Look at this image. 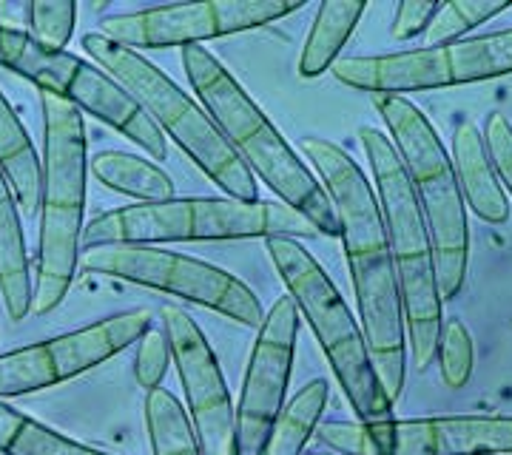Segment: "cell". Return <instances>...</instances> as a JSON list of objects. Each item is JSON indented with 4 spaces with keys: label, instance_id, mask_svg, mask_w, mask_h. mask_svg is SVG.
<instances>
[{
    "label": "cell",
    "instance_id": "obj_7",
    "mask_svg": "<svg viewBox=\"0 0 512 455\" xmlns=\"http://www.w3.org/2000/svg\"><path fill=\"white\" fill-rule=\"evenodd\" d=\"M265 251L271 256L279 279L285 282L288 296L299 310V319H305L313 330L356 419H390L393 401L384 393L382 379L373 367L362 325L350 313L345 296L333 285L328 271L296 239H265Z\"/></svg>",
    "mask_w": 512,
    "mask_h": 455
},
{
    "label": "cell",
    "instance_id": "obj_8",
    "mask_svg": "<svg viewBox=\"0 0 512 455\" xmlns=\"http://www.w3.org/2000/svg\"><path fill=\"white\" fill-rule=\"evenodd\" d=\"M376 109L382 114L390 134L387 140L402 160L427 222L441 302L456 299L467 279L470 225L453 160L441 143L439 131L407 97H376Z\"/></svg>",
    "mask_w": 512,
    "mask_h": 455
},
{
    "label": "cell",
    "instance_id": "obj_27",
    "mask_svg": "<svg viewBox=\"0 0 512 455\" xmlns=\"http://www.w3.org/2000/svg\"><path fill=\"white\" fill-rule=\"evenodd\" d=\"M74 23H77V3L74 0H32L26 3V35L35 43L66 52L72 43Z\"/></svg>",
    "mask_w": 512,
    "mask_h": 455
},
{
    "label": "cell",
    "instance_id": "obj_24",
    "mask_svg": "<svg viewBox=\"0 0 512 455\" xmlns=\"http://www.w3.org/2000/svg\"><path fill=\"white\" fill-rule=\"evenodd\" d=\"M453 86L484 83L512 74V29L493 35L464 37L447 46Z\"/></svg>",
    "mask_w": 512,
    "mask_h": 455
},
{
    "label": "cell",
    "instance_id": "obj_18",
    "mask_svg": "<svg viewBox=\"0 0 512 455\" xmlns=\"http://www.w3.org/2000/svg\"><path fill=\"white\" fill-rule=\"evenodd\" d=\"M0 299L12 322L32 316V262L15 191L0 168Z\"/></svg>",
    "mask_w": 512,
    "mask_h": 455
},
{
    "label": "cell",
    "instance_id": "obj_20",
    "mask_svg": "<svg viewBox=\"0 0 512 455\" xmlns=\"http://www.w3.org/2000/svg\"><path fill=\"white\" fill-rule=\"evenodd\" d=\"M365 12L367 0H325V3H319L296 72L311 80V77H319V74L333 69V63L339 60L345 43L350 40L353 29L359 26Z\"/></svg>",
    "mask_w": 512,
    "mask_h": 455
},
{
    "label": "cell",
    "instance_id": "obj_6",
    "mask_svg": "<svg viewBox=\"0 0 512 455\" xmlns=\"http://www.w3.org/2000/svg\"><path fill=\"white\" fill-rule=\"evenodd\" d=\"M83 52L92 57L94 66H100L111 80H117L128 91V97L146 111V117L160 128L165 140H174L185 157L225 197L239 202L259 200L254 174L239 163V157L225 143V137L200 103L180 89L163 69H157L143 55L111 43L100 32L83 35Z\"/></svg>",
    "mask_w": 512,
    "mask_h": 455
},
{
    "label": "cell",
    "instance_id": "obj_16",
    "mask_svg": "<svg viewBox=\"0 0 512 455\" xmlns=\"http://www.w3.org/2000/svg\"><path fill=\"white\" fill-rule=\"evenodd\" d=\"M333 77L373 97H407L413 91L453 89L447 46H421L393 55L339 57L333 63Z\"/></svg>",
    "mask_w": 512,
    "mask_h": 455
},
{
    "label": "cell",
    "instance_id": "obj_15",
    "mask_svg": "<svg viewBox=\"0 0 512 455\" xmlns=\"http://www.w3.org/2000/svg\"><path fill=\"white\" fill-rule=\"evenodd\" d=\"M100 35L128 52L171 49V46H202L205 40L225 37L217 0L200 3H171L140 12L109 15L100 23Z\"/></svg>",
    "mask_w": 512,
    "mask_h": 455
},
{
    "label": "cell",
    "instance_id": "obj_22",
    "mask_svg": "<svg viewBox=\"0 0 512 455\" xmlns=\"http://www.w3.org/2000/svg\"><path fill=\"white\" fill-rule=\"evenodd\" d=\"M325 407H328V382L325 379H313L282 407L274 430H271V436L265 441L262 455L305 453V444L311 441L316 427L322 424Z\"/></svg>",
    "mask_w": 512,
    "mask_h": 455
},
{
    "label": "cell",
    "instance_id": "obj_32",
    "mask_svg": "<svg viewBox=\"0 0 512 455\" xmlns=\"http://www.w3.org/2000/svg\"><path fill=\"white\" fill-rule=\"evenodd\" d=\"M439 12V3H427V0H402L396 6L393 15V26H390V37L393 40H413V37L424 35L430 29V23Z\"/></svg>",
    "mask_w": 512,
    "mask_h": 455
},
{
    "label": "cell",
    "instance_id": "obj_33",
    "mask_svg": "<svg viewBox=\"0 0 512 455\" xmlns=\"http://www.w3.org/2000/svg\"><path fill=\"white\" fill-rule=\"evenodd\" d=\"M308 455H333V453H308Z\"/></svg>",
    "mask_w": 512,
    "mask_h": 455
},
{
    "label": "cell",
    "instance_id": "obj_11",
    "mask_svg": "<svg viewBox=\"0 0 512 455\" xmlns=\"http://www.w3.org/2000/svg\"><path fill=\"white\" fill-rule=\"evenodd\" d=\"M313 436L342 455H512V416L325 421Z\"/></svg>",
    "mask_w": 512,
    "mask_h": 455
},
{
    "label": "cell",
    "instance_id": "obj_30",
    "mask_svg": "<svg viewBox=\"0 0 512 455\" xmlns=\"http://www.w3.org/2000/svg\"><path fill=\"white\" fill-rule=\"evenodd\" d=\"M168 364H171V347H168L165 333L160 328H148L137 342V359H134L137 384L146 387V393L163 387Z\"/></svg>",
    "mask_w": 512,
    "mask_h": 455
},
{
    "label": "cell",
    "instance_id": "obj_3",
    "mask_svg": "<svg viewBox=\"0 0 512 455\" xmlns=\"http://www.w3.org/2000/svg\"><path fill=\"white\" fill-rule=\"evenodd\" d=\"M43 154L37 202V259L32 271V316L63 305L74 285L86 228L89 140L83 111L55 94L40 91Z\"/></svg>",
    "mask_w": 512,
    "mask_h": 455
},
{
    "label": "cell",
    "instance_id": "obj_4",
    "mask_svg": "<svg viewBox=\"0 0 512 455\" xmlns=\"http://www.w3.org/2000/svg\"><path fill=\"white\" fill-rule=\"evenodd\" d=\"M367 163L373 171V191L384 219V234L390 245V259L396 271V288L402 302L404 330L410 342V359L424 370L433 362L439 347L444 302L436 282L433 245L427 222L421 214L413 185L407 180L402 160L387 134L373 126L359 128Z\"/></svg>",
    "mask_w": 512,
    "mask_h": 455
},
{
    "label": "cell",
    "instance_id": "obj_5",
    "mask_svg": "<svg viewBox=\"0 0 512 455\" xmlns=\"http://www.w3.org/2000/svg\"><path fill=\"white\" fill-rule=\"evenodd\" d=\"M316 239L313 222L285 202H239L231 197H174L134 202L97 214L83 228V248L97 245H163L225 239Z\"/></svg>",
    "mask_w": 512,
    "mask_h": 455
},
{
    "label": "cell",
    "instance_id": "obj_1",
    "mask_svg": "<svg viewBox=\"0 0 512 455\" xmlns=\"http://www.w3.org/2000/svg\"><path fill=\"white\" fill-rule=\"evenodd\" d=\"M299 148L305 160H311L313 174L339 219L367 350L384 393L396 404L407 379V330L373 182H367L365 171L345 148L325 137H302Z\"/></svg>",
    "mask_w": 512,
    "mask_h": 455
},
{
    "label": "cell",
    "instance_id": "obj_21",
    "mask_svg": "<svg viewBox=\"0 0 512 455\" xmlns=\"http://www.w3.org/2000/svg\"><path fill=\"white\" fill-rule=\"evenodd\" d=\"M94 180L106 185L109 191L126 194L137 202L174 200V180L165 174L160 163L146 160L140 154L109 148L89 160Z\"/></svg>",
    "mask_w": 512,
    "mask_h": 455
},
{
    "label": "cell",
    "instance_id": "obj_31",
    "mask_svg": "<svg viewBox=\"0 0 512 455\" xmlns=\"http://www.w3.org/2000/svg\"><path fill=\"white\" fill-rule=\"evenodd\" d=\"M484 143L490 151V160H493L495 174L504 185L507 197H512V123L504 114H487V123H484Z\"/></svg>",
    "mask_w": 512,
    "mask_h": 455
},
{
    "label": "cell",
    "instance_id": "obj_25",
    "mask_svg": "<svg viewBox=\"0 0 512 455\" xmlns=\"http://www.w3.org/2000/svg\"><path fill=\"white\" fill-rule=\"evenodd\" d=\"M146 430L154 455H202L188 413L168 387L146 393Z\"/></svg>",
    "mask_w": 512,
    "mask_h": 455
},
{
    "label": "cell",
    "instance_id": "obj_28",
    "mask_svg": "<svg viewBox=\"0 0 512 455\" xmlns=\"http://www.w3.org/2000/svg\"><path fill=\"white\" fill-rule=\"evenodd\" d=\"M436 356H439L441 379H444V384H447L450 390L467 387L470 376H473L476 350H473V336H470V330H467V325H464L458 316L441 322Z\"/></svg>",
    "mask_w": 512,
    "mask_h": 455
},
{
    "label": "cell",
    "instance_id": "obj_10",
    "mask_svg": "<svg viewBox=\"0 0 512 455\" xmlns=\"http://www.w3.org/2000/svg\"><path fill=\"white\" fill-rule=\"evenodd\" d=\"M80 268L111 279H123L140 288L180 296L245 328L262 325V302L242 279L194 256L163 251L151 245H97L83 248Z\"/></svg>",
    "mask_w": 512,
    "mask_h": 455
},
{
    "label": "cell",
    "instance_id": "obj_19",
    "mask_svg": "<svg viewBox=\"0 0 512 455\" xmlns=\"http://www.w3.org/2000/svg\"><path fill=\"white\" fill-rule=\"evenodd\" d=\"M0 168L15 191L20 214L35 217L40 202V154L3 91H0Z\"/></svg>",
    "mask_w": 512,
    "mask_h": 455
},
{
    "label": "cell",
    "instance_id": "obj_12",
    "mask_svg": "<svg viewBox=\"0 0 512 455\" xmlns=\"http://www.w3.org/2000/svg\"><path fill=\"white\" fill-rule=\"evenodd\" d=\"M148 328H154L151 310H126L55 339L0 353V401L77 379L140 342Z\"/></svg>",
    "mask_w": 512,
    "mask_h": 455
},
{
    "label": "cell",
    "instance_id": "obj_17",
    "mask_svg": "<svg viewBox=\"0 0 512 455\" xmlns=\"http://www.w3.org/2000/svg\"><path fill=\"white\" fill-rule=\"evenodd\" d=\"M453 171H456L458 191L464 205L478 219L490 225H504L510 219V197L495 174L484 134L478 131L476 120L464 117L453 131Z\"/></svg>",
    "mask_w": 512,
    "mask_h": 455
},
{
    "label": "cell",
    "instance_id": "obj_13",
    "mask_svg": "<svg viewBox=\"0 0 512 455\" xmlns=\"http://www.w3.org/2000/svg\"><path fill=\"white\" fill-rule=\"evenodd\" d=\"M160 319L200 453L237 455V407L208 336L180 305H163Z\"/></svg>",
    "mask_w": 512,
    "mask_h": 455
},
{
    "label": "cell",
    "instance_id": "obj_14",
    "mask_svg": "<svg viewBox=\"0 0 512 455\" xmlns=\"http://www.w3.org/2000/svg\"><path fill=\"white\" fill-rule=\"evenodd\" d=\"M299 336V310L279 296L256 328V342L237 404V455H262L265 441L285 407Z\"/></svg>",
    "mask_w": 512,
    "mask_h": 455
},
{
    "label": "cell",
    "instance_id": "obj_23",
    "mask_svg": "<svg viewBox=\"0 0 512 455\" xmlns=\"http://www.w3.org/2000/svg\"><path fill=\"white\" fill-rule=\"evenodd\" d=\"M0 453L3 455H109L57 433L32 416L0 401Z\"/></svg>",
    "mask_w": 512,
    "mask_h": 455
},
{
    "label": "cell",
    "instance_id": "obj_2",
    "mask_svg": "<svg viewBox=\"0 0 512 455\" xmlns=\"http://www.w3.org/2000/svg\"><path fill=\"white\" fill-rule=\"evenodd\" d=\"M183 69L205 114L254 180L265 182L276 200L313 222L322 237H339V219L322 182L214 52L205 46H185Z\"/></svg>",
    "mask_w": 512,
    "mask_h": 455
},
{
    "label": "cell",
    "instance_id": "obj_26",
    "mask_svg": "<svg viewBox=\"0 0 512 455\" xmlns=\"http://www.w3.org/2000/svg\"><path fill=\"white\" fill-rule=\"evenodd\" d=\"M512 9V0H450L439 3V12L424 32V46L439 49L470 35L481 23H490L495 15Z\"/></svg>",
    "mask_w": 512,
    "mask_h": 455
},
{
    "label": "cell",
    "instance_id": "obj_9",
    "mask_svg": "<svg viewBox=\"0 0 512 455\" xmlns=\"http://www.w3.org/2000/svg\"><path fill=\"white\" fill-rule=\"evenodd\" d=\"M0 69H9L35 83L40 91L55 94L72 103L74 109L97 117L100 123L120 131L134 146L143 148L151 160L168 157V143L160 128L128 97V91L100 66H94L92 60H83L72 52H52L35 43L18 26L0 23Z\"/></svg>",
    "mask_w": 512,
    "mask_h": 455
},
{
    "label": "cell",
    "instance_id": "obj_29",
    "mask_svg": "<svg viewBox=\"0 0 512 455\" xmlns=\"http://www.w3.org/2000/svg\"><path fill=\"white\" fill-rule=\"evenodd\" d=\"M225 35L262 29L305 9V0H217Z\"/></svg>",
    "mask_w": 512,
    "mask_h": 455
}]
</instances>
